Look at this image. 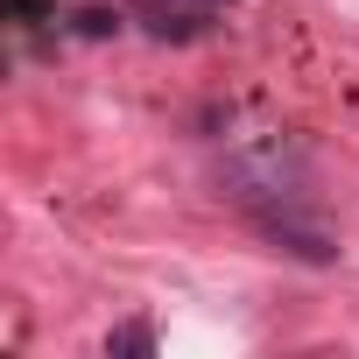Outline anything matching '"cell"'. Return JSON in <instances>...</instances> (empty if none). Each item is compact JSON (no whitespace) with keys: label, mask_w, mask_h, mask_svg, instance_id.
Returning <instances> with one entry per match:
<instances>
[{"label":"cell","mask_w":359,"mask_h":359,"mask_svg":"<svg viewBox=\"0 0 359 359\" xmlns=\"http://www.w3.org/2000/svg\"><path fill=\"white\" fill-rule=\"evenodd\" d=\"M127 8L141 15V29L155 36V43H191V36H205V22H212V8L198 0H127Z\"/></svg>","instance_id":"obj_1"},{"label":"cell","mask_w":359,"mask_h":359,"mask_svg":"<svg viewBox=\"0 0 359 359\" xmlns=\"http://www.w3.org/2000/svg\"><path fill=\"white\" fill-rule=\"evenodd\" d=\"M106 352H155V324H120V331H106Z\"/></svg>","instance_id":"obj_2"},{"label":"cell","mask_w":359,"mask_h":359,"mask_svg":"<svg viewBox=\"0 0 359 359\" xmlns=\"http://www.w3.org/2000/svg\"><path fill=\"white\" fill-rule=\"evenodd\" d=\"M113 29H120L113 8H85V15H78V36H113Z\"/></svg>","instance_id":"obj_3"},{"label":"cell","mask_w":359,"mask_h":359,"mask_svg":"<svg viewBox=\"0 0 359 359\" xmlns=\"http://www.w3.org/2000/svg\"><path fill=\"white\" fill-rule=\"evenodd\" d=\"M8 8H15V22H22V29H36V22H43V8H50V0H8Z\"/></svg>","instance_id":"obj_4"},{"label":"cell","mask_w":359,"mask_h":359,"mask_svg":"<svg viewBox=\"0 0 359 359\" xmlns=\"http://www.w3.org/2000/svg\"><path fill=\"white\" fill-rule=\"evenodd\" d=\"M205 8H226V0H205Z\"/></svg>","instance_id":"obj_5"}]
</instances>
